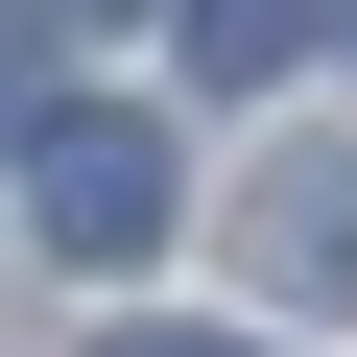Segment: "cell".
Listing matches in <instances>:
<instances>
[{
  "label": "cell",
  "instance_id": "cell-4",
  "mask_svg": "<svg viewBox=\"0 0 357 357\" xmlns=\"http://www.w3.org/2000/svg\"><path fill=\"white\" fill-rule=\"evenodd\" d=\"M119 357H262V333H119Z\"/></svg>",
  "mask_w": 357,
  "mask_h": 357
},
{
  "label": "cell",
  "instance_id": "cell-1",
  "mask_svg": "<svg viewBox=\"0 0 357 357\" xmlns=\"http://www.w3.org/2000/svg\"><path fill=\"white\" fill-rule=\"evenodd\" d=\"M167 215H191L167 119H119V96H96V119H48V143H24V238H48V262H96V286H119Z\"/></svg>",
  "mask_w": 357,
  "mask_h": 357
},
{
  "label": "cell",
  "instance_id": "cell-6",
  "mask_svg": "<svg viewBox=\"0 0 357 357\" xmlns=\"http://www.w3.org/2000/svg\"><path fill=\"white\" fill-rule=\"evenodd\" d=\"M0 96H24V48H0Z\"/></svg>",
  "mask_w": 357,
  "mask_h": 357
},
{
  "label": "cell",
  "instance_id": "cell-3",
  "mask_svg": "<svg viewBox=\"0 0 357 357\" xmlns=\"http://www.w3.org/2000/svg\"><path fill=\"white\" fill-rule=\"evenodd\" d=\"M167 24H191L215 96H262V72H310V48H357V0H167Z\"/></svg>",
  "mask_w": 357,
  "mask_h": 357
},
{
  "label": "cell",
  "instance_id": "cell-5",
  "mask_svg": "<svg viewBox=\"0 0 357 357\" xmlns=\"http://www.w3.org/2000/svg\"><path fill=\"white\" fill-rule=\"evenodd\" d=\"M96 24H143V0H96Z\"/></svg>",
  "mask_w": 357,
  "mask_h": 357
},
{
  "label": "cell",
  "instance_id": "cell-2",
  "mask_svg": "<svg viewBox=\"0 0 357 357\" xmlns=\"http://www.w3.org/2000/svg\"><path fill=\"white\" fill-rule=\"evenodd\" d=\"M238 262L310 286V310L357 286V143H286V167H262V191H238Z\"/></svg>",
  "mask_w": 357,
  "mask_h": 357
}]
</instances>
